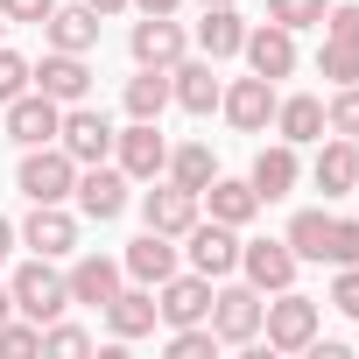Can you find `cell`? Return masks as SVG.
Masks as SVG:
<instances>
[{"label":"cell","instance_id":"1","mask_svg":"<svg viewBox=\"0 0 359 359\" xmlns=\"http://www.w3.org/2000/svg\"><path fill=\"white\" fill-rule=\"evenodd\" d=\"M8 289H15V310L22 317H36V324H57L64 310H71V282L36 254V261H22L15 275H8Z\"/></svg>","mask_w":359,"mask_h":359},{"label":"cell","instance_id":"2","mask_svg":"<svg viewBox=\"0 0 359 359\" xmlns=\"http://www.w3.org/2000/svg\"><path fill=\"white\" fill-rule=\"evenodd\" d=\"M15 184H22V198H29V205H64V198L78 191V162H71L64 148H50V141H43V148H29V155H22Z\"/></svg>","mask_w":359,"mask_h":359},{"label":"cell","instance_id":"3","mask_svg":"<svg viewBox=\"0 0 359 359\" xmlns=\"http://www.w3.org/2000/svg\"><path fill=\"white\" fill-rule=\"evenodd\" d=\"M261 331L275 352H310L317 345V303L296 289H275V303H261Z\"/></svg>","mask_w":359,"mask_h":359},{"label":"cell","instance_id":"4","mask_svg":"<svg viewBox=\"0 0 359 359\" xmlns=\"http://www.w3.org/2000/svg\"><path fill=\"white\" fill-rule=\"evenodd\" d=\"M219 345H254L261 338V289L254 282H233V289H212V317Z\"/></svg>","mask_w":359,"mask_h":359},{"label":"cell","instance_id":"5","mask_svg":"<svg viewBox=\"0 0 359 359\" xmlns=\"http://www.w3.org/2000/svg\"><path fill=\"white\" fill-rule=\"evenodd\" d=\"M57 148H64L78 169H92V162H106V155H113V120H106V113H92V106L78 99V106H64Z\"/></svg>","mask_w":359,"mask_h":359},{"label":"cell","instance_id":"6","mask_svg":"<svg viewBox=\"0 0 359 359\" xmlns=\"http://www.w3.org/2000/svg\"><path fill=\"white\" fill-rule=\"evenodd\" d=\"M113 155H120V169H127V184H155L162 162H169V141H162L155 120H127V127L113 134Z\"/></svg>","mask_w":359,"mask_h":359},{"label":"cell","instance_id":"7","mask_svg":"<svg viewBox=\"0 0 359 359\" xmlns=\"http://www.w3.org/2000/svg\"><path fill=\"white\" fill-rule=\"evenodd\" d=\"M184 240H191L184 254H191V268H198L205 282H226V275L240 268V226H219V219H198V226H191Z\"/></svg>","mask_w":359,"mask_h":359},{"label":"cell","instance_id":"8","mask_svg":"<svg viewBox=\"0 0 359 359\" xmlns=\"http://www.w3.org/2000/svg\"><path fill=\"white\" fill-rule=\"evenodd\" d=\"M8 113V141H22V148H43V141H57V127H64V106L50 99V92H22V99H8L0 106Z\"/></svg>","mask_w":359,"mask_h":359},{"label":"cell","instance_id":"9","mask_svg":"<svg viewBox=\"0 0 359 359\" xmlns=\"http://www.w3.org/2000/svg\"><path fill=\"white\" fill-rule=\"evenodd\" d=\"M141 219H148V233L184 240V233L205 219V198H198V191H184V184H155V191L141 198Z\"/></svg>","mask_w":359,"mask_h":359},{"label":"cell","instance_id":"10","mask_svg":"<svg viewBox=\"0 0 359 359\" xmlns=\"http://www.w3.org/2000/svg\"><path fill=\"white\" fill-rule=\"evenodd\" d=\"M127 50H134V64L169 71L176 57H191V36L176 29V15H141V22H134V36H127Z\"/></svg>","mask_w":359,"mask_h":359},{"label":"cell","instance_id":"11","mask_svg":"<svg viewBox=\"0 0 359 359\" xmlns=\"http://www.w3.org/2000/svg\"><path fill=\"white\" fill-rule=\"evenodd\" d=\"M296 254H289V240H247L240 247V275L261 289V296H275V289H296Z\"/></svg>","mask_w":359,"mask_h":359},{"label":"cell","instance_id":"12","mask_svg":"<svg viewBox=\"0 0 359 359\" xmlns=\"http://www.w3.org/2000/svg\"><path fill=\"white\" fill-rule=\"evenodd\" d=\"M29 85H36V92H50L57 106H78V99L92 92V64H85V57H71V50H50L43 64H29Z\"/></svg>","mask_w":359,"mask_h":359},{"label":"cell","instance_id":"13","mask_svg":"<svg viewBox=\"0 0 359 359\" xmlns=\"http://www.w3.org/2000/svg\"><path fill=\"white\" fill-rule=\"evenodd\" d=\"M219 113H226L240 134H261V127L275 120V78H233V85L219 92Z\"/></svg>","mask_w":359,"mask_h":359},{"label":"cell","instance_id":"14","mask_svg":"<svg viewBox=\"0 0 359 359\" xmlns=\"http://www.w3.org/2000/svg\"><path fill=\"white\" fill-rule=\"evenodd\" d=\"M219 92H226V85H219V64H212V57H176V64H169V99L184 106V113H212Z\"/></svg>","mask_w":359,"mask_h":359},{"label":"cell","instance_id":"15","mask_svg":"<svg viewBox=\"0 0 359 359\" xmlns=\"http://www.w3.org/2000/svg\"><path fill=\"white\" fill-rule=\"evenodd\" d=\"M71 198H78V212L99 219V226L120 219V212H127V169H106V162L78 169V191H71Z\"/></svg>","mask_w":359,"mask_h":359},{"label":"cell","instance_id":"16","mask_svg":"<svg viewBox=\"0 0 359 359\" xmlns=\"http://www.w3.org/2000/svg\"><path fill=\"white\" fill-rule=\"evenodd\" d=\"M155 317L176 331V324H205L212 317V282L191 268V275H169L162 282V296H155Z\"/></svg>","mask_w":359,"mask_h":359},{"label":"cell","instance_id":"17","mask_svg":"<svg viewBox=\"0 0 359 359\" xmlns=\"http://www.w3.org/2000/svg\"><path fill=\"white\" fill-rule=\"evenodd\" d=\"M240 57L254 64V78H289V71H296V29H282V22H268V29H247Z\"/></svg>","mask_w":359,"mask_h":359},{"label":"cell","instance_id":"18","mask_svg":"<svg viewBox=\"0 0 359 359\" xmlns=\"http://www.w3.org/2000/svg\"><path fill=\"white\" fill-rule=\"evenodd\" d=\"M310 176H317V191H324V198H352V191H359V141L331 134V141L317 148Z\"/></svg>","mask_w":359,"mask_h":359},{"label":"cell","instance_id":"19","mask_svg":"<svg viewBox=\"0 0 359 359\" xmlns=\"http://www.w3.org/2000/svg\"><path fill=\"white\" fill-rule=\"evenodd\" d=\"M22 240H29L43 261H64V254L78 247V219H71L64 205H36V212H29V226H22Z\"/></svg>","mask_w":359,"mask_h":359},{"label":"cell","instance_id":"20","mask_svg":"<svg viewBox=\"0 0 359 359\" xmlns=\"http://www.w3.org/2000/svg\"><path fill=\"white\" fill-rule=\"evenodd\" d=\"M64 282H71V303H92V310H106V303L120 296L127 268H120V261H106V254H85V261H78Z\"/></svg>","mask_w":359,"mask_h":359},{"label":"cell","instance_id":"21","mask_svg":"<svg viewBox=\"0 0 359 359\" xmlns=\"http://www.w3.org/2000/svg\"><path fill=\"white\" fill-rule=\"evenodd\" d=\"M120 268H127L134 282H148V289H162V282L176 275V247H169V233H141V240H127V254H120Z\"/></svg>","mask_w":359,"mask_h":359},{"label":"cell","instance_id":"22","mask_svg":"<svg viewBox=\"0 0 359 359\" xmlns=\"http://www.w3.org/2000/svg\"><path fill=\"white\" fill-rule=\"evenodd\" d=\"M296 176H303L296 148H289V141H275V148H261V155H254V176H247V184L261 191V205H275V198H289V191H296Z\"/></svg>","mask_w":359,"mask_h":359},{"label":"cell","instance_id":"23","mask_svg":"<svg viewBox=\"0 0 359 359\" xmlns=\"http://www.w3.org/2000/svg\"><path fill=\"white\" fill-rule=\"evenodd\" d=\"M198 198L212 205V219H219V226H254V212H261V191H254V184H240V176H212Z\"/></svg>","mask_w":359,"mask_h":359},{"label":"cell","instance_id":"24","mask_svg":"<svg viewBox=\"0 0 359 359\" xmlns=\"http://www.w3.org/2000/svg\"><path fill=\"white\" fill-rule=\"evenodd\" d=\"M275 134L289 141V148H303V141H324L331 127H324V99H310V92H296V99H275Z\"/></svg>","mask_w":359,"mask_h":359},{"label":"cell","instance_id":"25","mask_svg":"<svg viewBox=\"0 0 359 359\" xmlns=\"http://www.w3.org/2000/svg\"><path fill=\"white\" fill-rule=\"evenodd\" d=\"M106 324H113V338H148L155 331V289L148 282H120V296L106 303Z\"/></svg>","mask_w":359,"mask_h":359},{"label":"cell","instance_id":"26","mask_svg":"<svg viewBox=\"0 0 359 359\" xmlns=\"http://www.w3.org/2000/svg\"><path fill=\"white\" fill-rule=\"evenodd\" d=\"M50 50H71V57H85L92 43H99V15L85 8V0H78V8H50Z\"/></svg>","mask_w":359,"mask_h":359},{"label":"cell","instance_id":"27","mask_svg":"<svg viewBox=\"0 0 359 359\" xmlns=\"http://www.w3.org/2000/svg\"><path fill=\"white\" fill-rule=\"evenodd\" d=\"M240 43H247L240 8H205V22H198V50H205L212 64H226V57H240Z\"/></svg>","mask_w":359,"mask_h":359},{"label":"cell","instance_id":"28","mask_svg":"<svg viewBox=\"0 0 359 359\" xmlns=\"http://www.w3.org/2000/svg\"><path fill=\"white\" fill-rule=\"evenodd\" d=\"M169 184H184V191H205L212 176H219V155L205 148V141H184V148H169Z\"/></svg>","mask_w":359,"mask_h":359},{"label":"cell","instance_id":"29","mask_svg":"<svg viewBox=\"0 0 359 359\" xmlns=\"http://www.w3.org/2000/svg\"><path fill=\"white\" fill-rule=\"evenodd\" d=\"M162 106H169V71H134L127 78V120H162Z\"/></svg>","mask_w":359,"mask_h":359},{"label":"cell","instance_id":"30","mask_svg":"<svg viewBox=\"0 0 359 359\" xmlns=\"http://www.w3.org/2000/svg\"><path fill=\"white\" fill-rule=\"evenodd\" d=\"M324 240H331V212H296L289 219V254L296 261H324Z\"/></svg>","mask_w":359,"mask_h":359},{"label":"cell","instance_id":"31","mask_svg":"<svg viewBox=\"0 0 359 359\" xmlns=\"http://www.w3.org/2000/svg\"><path fill=\"white\" fill-rule=\"evenodd\" d=\"M317 71H324L331 85H359V43H331V36H324V50H317Z\"/></svg>","mask_w":359,"mask_h":359},{"label":"cell","instance_id":"32","mask_svg":"<svg viewBox=\"0 0 359 359\" xmlns=\"http://www.w3.org/2000/svg\"><path fill=\"white\" fill-rule=\"evenodd\" d=\"M219 352V331L212 324H176L169 331V359H212Z\"/></svg>","mask_w":359,"mask_h":359},{"label":"cell","instance_id":"33","mask_svg":"<svg viewBox=\"0 0 359 359\" xmlns=\"http://www.w3.org/2000/svg\"><path fill=\"white\" fill-rule=\"evenodd\" d=\"M324 127H331V134H345V141H359V85H338V92H331Z\"/></svg>","mask_w":359,"mask_h":359},{"label":"cell","instance_id":"34","mask_svg":"<svg viewBox=\"0 0 359 359\" xmlns=\"http://www.w3.org/2000/svg\"><path fill=\"white\" fill-rule=\"evenodd\" d=\"M268 22H282V29H317V22H324V0H268Z\"/></svg>","mask_w":359,"mask_h":359},{"label":"cell","instance_id":"35","mask_svg":"<svg viewBox=\"0 0 359 359\" xmlns=\"http://www.w3.org/2000/svg\"><path fill=\"white\" fill-rule=\"evenodd\" d=\"M324 261H331V268L359 261V219H331V240H324Z\"/></svg>","mask_w":359,"mask_h":359},{"label":"cell","instance_id":"36","mask_svg":"<svg viewBox=\"0 0 359 359\" xmlns=\"http://www.w3.org/2000/svg\"><path fill=\"white\" fill-rule=\"evenodd\" d=\"M22 92H29V57H15L8 43H0V106L22 99Z\"/></svg>","mask_w":359,"mask_h":359},{"label":"cell","instance_id":"37","mask_svg":"<svg viewBox=\"0 0 359 359\" xmlns=\"http://www.w3.org/2000/svg\"><path fill=\"white\" fill-rule=\"evenodd\" d=\"M0 352H8V359H15V352H43V324H36V317H29V324L8 317V324H0Z\"/></svg>","mask_w":359,"mask_h":359},{"label":"cell","instance_id":"38","mask_svg":"<svg viewBox=\"0 0 359 359\" xmlns=\"http://www.w3.org/2000/svg\"><path fill=\"white\" fill-rule=\"evenodd\" d=\"M331 43H359V0H345V8H324V22H317Z\"/></svg>","mask_w":359,"mask_h":359},{"label":"cell","instance_id":"39","mask_svg":"<svg viewBox=\"0 0 359 359\" xmlns=\"http://www.w3.org/2000/svg\"><path fill=\"white\" fill-rule=\"evenodd\" d=\"M43 352H92V338L78 324H43Z\"/></svg>","mask_w":359,"mask_h":359},{"label":"cell","instance_id":"40","mask_svg":"<svg viewBox=\"0 0 359 359\" xmlns=\"http://www.w3.org/2000/svg\"><path fill=\"white\" fill-rule=\"evenodd\" d=\"M331 303H338L345 317H359V261H345V268H338V282H331Z\"/></svg>","mask_w":359,"mask_h":359},{"label":"cell","instance_id":"41","mask_svg":"<svg viewBox=\"0 0 359 359\" xmlns=\"http://www.w3.org/2000/svg\"><path fill=\"white\" fill-rule=\"evenodd\" d=\"M50 8H57V0H0L8 22H50Z\"/></svg>","mask_w":359,"mask_h":359},{"label":"cell","instance_id":"42","mask_svg":"<svg viewBox=\"0 0 359 359\" xmlns=\"http://www.w3.org/2000/svg\"><path fill=\"white\" fill-rule=\"evenodd\" d=\"M127 8H141V15H176L184 0H127Z\"/></svg>","mask_w":359,"mask_h":359},{"label":"cell","instance_id":"43","mask_svg":"<svg viewBox=\"0 0 359 359\" xmlns=\"http://www.w3.org/2000/svg\"><path fill=\"white\" fill-rule=\"evenodd\" d=\"M85 8H92V15L106 22V15H120V8H127V0H85Z\"/></svg>","mask_w":359,"mask_h":359},{"label":"cell","instance_id":"44","mask_svg":"<svg viewBox=\"0 0 359 359\" xmlns=\"http://www.w3.org/2000/svg\"><path fill=\"white\" fill-rule=\"evenodd\" d=\"M8 317H15V289H8V282H0V324H8Z\"/></svg>","mask_w":359,"mask_h":359},{"label":"cell","instance_id":"45","mask_svg":"<svg viewBox=\"0 0 359 359\" xmlns=\"http://www.w3.org/2000/svg\"><path fill=\"white\" fill-rule=\"evenodd\" d=\"M8 254H15V226H8V219H0V261H8Z\"/></svg>","mask_w":359,"mask_h":359},{"label":"cell","instance_id":"46","mask_svg":"<svg viewBox=\"0 0 359 359\" xmlns=\"http://www.w3.org/2000/svg\"><path fill=\"white\" fill-rule=\"evenodd\" d=\"M198 8H240V0H198Z\"/></svg>","mask_w":359,"mask_h":359},{"label":"cell","instance_id":"47","mask_svg":"<svg viewBox=\"0 0 359 359\" xmlns=\"http://www.w3.org/2000/svg\"><path fill=\"white\" fill-rule=\"evenodd\" d=\"M0 36H8V15H0Z\"/></svg>","mask_w":359,"mask_h":359}]
</instances>
